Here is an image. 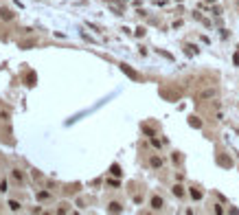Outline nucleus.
<instances>
[{"label": "nucleus", "instance_id": "1", "mask_svg": "<svg viewBox=\"0 0 239 215\" xmlns=\"http://www.w3.org/2000/svg\"><path fill=\"white\" fill-rule=\"evenodd\" d=\"M215 94H217V90H215V88H206V90H202V92H200V101H204V99H213L215 97Z\"/></svg>", "mask_w": 239, "mask_h": 215}, {"label": "nucleus", "instance_id": "2", "mask_svg": "<svg viewBox=\"0 0 239 215\" xmlns=\"http://www.w3.org/2000/svg\"><path fill=\"white\" fill-rule=\"evenodd\" d=\"M121 70H123V72H125L127 77H132V79H134V81H138V79H141V77H138V72H136V70H132L130 66H125V64H121Z\"/></svg>", "mask_w": 239, "mask_h": 215}, {"label": "nucleus", "instance_id": "3", "mask_svg": "<svg viewBox=\"0 0 239 215\" xmlns=\"http://www.w3.org/2000/svg\"><path fill=\"white\" fill-rule=\"evenodd\" d=\"M110 211H112V213H121V211H123V208H121V204H119V202H110Z\"/></svg>", "mask_w": 239, "mask_h": 215}, {"label": "nucleus", "instance_id": "4", "mask_svg": "<svg viewBox=\"0 0 239 215\" xmlns=\"http://www.w3.org/2000/svg\"><path fill=\"white\" fill-rule=\"evenodd\" d=\"M0 18H4V20H11V18H13V13H11L9 9H0Z\"/></svg>", "mask_w": 239, "mask_h": 215}, {"label": "nucleus", "instance_id": "5", "mask_svg": "<svg viewBox=\"0 0 239 215\" xmlns=\"http://www.w3.org/2000/svg\"><path fill=\"white\" fill-rule=\"evenodd\" d=\"M152 206H154V208H162V200H160L158 195H156V197H152Z\"/></svg>", "mask_w": 239, "mask_h": 215}, {"label": "nucleus", "instance_id": "6", "mask_svg": "<svg viewBox=\"0 0 239 215\" xmlns=\"http://www.w3.org/2000/svg\"><path fill=\"white\" fill-rule=\"evenodd\" d=\"M189 125H191V127H200V125H202V121H197V116H191V118H189Z\"/></svg>", "mask_w": 239, "mask_h": 215}, {"label": "nucleus", "instance_id": "7", "mask_svg": "<svg viewBox=\"0 0 239 215\" xmlns=\"http://www.w3.org/2000/svg\"><path fill=\"white\" fill-rule=\"evenodd\" d=\"M217 162H219V165H224V167H230V160H228L226 156H219V158H217Z\"/></svg>", "mask_w": 239, "mask_h": 215}, {"label": "nucleus", "instance_id": "8", "mask_svg": "<svg viewBox=\"0 0 239 215\" xmlns=\"http://www.w3.org/2000/svg\"><path fill=\"white\" fill-rule=\"evenodd\" d=\"M182 193H184V189H182L180 184H176V186H173V195H178V197H180Z\"/></svg>", "mask_w": 239, "mask_h": 215}, {"label": "nucleus", "instance_id": "9", "mask_svg": "<svg viewBox=\"0 0 239 215\" xmlns=\"http://www.w3.org/2000/svg\"><path fill=\"white\" fill-rule=\"evenodd\" d=\"M160 165H162V160H160L158 156H154L152 158V167H160Z\"/></svg>", "mask_w": 239, "mask_h": 215}, {"label": "nucleus", "instance_id": "10", "mask_svg": "<svg viewBox=\"0 0 239 215\" xmlns=\"http://www.w3.org/2000/svg\"><path fill=\"white\" fill-rule=\"evenodd\" d=\"M110 171H112L114 176H121V167H119V165H112V169H110Z\"/></svg>", "mask_w": 239, "mask_h": 215}, {"label": "nucleus", "instance_id": "11", "mask_svg": "<svg viewBox=\"0 0 239 215\" xmlns=\"http://www.w3.org/2000/svg\"><path fill=\"white\" fill-rule=\"evenodd\" d=\"M191 195H193V200H200V197H202V193H200L197 189H191Z\"/></svg>", "mask_w": 239, "mask_h": 215}, {"label": "nucleus", "instance_id": "12", "mask_svg": "<svg viewBox=\"0 0 239 215\" xmlns=\"http://www.w3.org/2000/svg\"><path fill=\"white\" fill-rule=\"evenodd\" d=\"M9 206H11V211H18V208H20V204H18L15 200H11V202H9Z\"/></svg>", "mask_w": 239, "mask_h": 215}, {"label": "nucleus", "instance_id": "13", "mask_svg": "<svg viewBox=\"0 0 239 215\" xmlns=\"http://www.w3.org/2000/svg\"><path fill=\"white\" fill-rule=\"evenodd\" d=\"M136 35H138V37H143V35H145V29H143V26H141V29H136Z\"/></svg>", "mask_w": 239, "mask_h": 215}, {"label": "nucleus", "instance_id": "14", "mask_svg": "<svg viewBox=\"0 0 239 215\" xmlns=\"http://www.w3.org/2000/svg\"><path fill=\"white\" fill-rule=\"evenodd\" d=\"M237 7H239V0H237Z\"/></svg>", "mask_w": 239, "mask_h": 215}, {"label": "nucleus", "instance_id": "15", "mask_svg": "<svg viewBox=\"0 0 239 215\" xmlns=\"http://www.w3.org/2000/svg\"><path fill=\"white\" fill-rule=\"evenodd\" d=\"M178 2H182V0H178Z\"/></svg>", "mask_w": 239, "mask_h": 215}]
</instances>
